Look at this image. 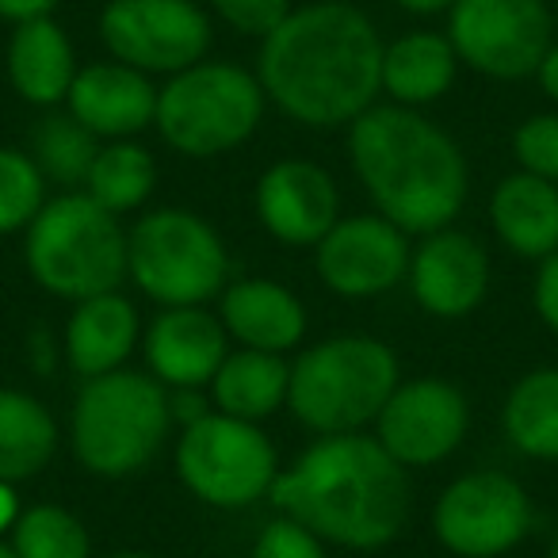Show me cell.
Listing matches in <instances>:
<instances>
[{
    "label": "cell",
    "instance_id": "cell-1",
    "mask_svg": "<svg viewBox=\"0 0 558 558\" xmlns=\"http://www.w3.org/2000/svg\"><path fill=\"white\" fill-rule=\"evenodd\" d=\"M383 47L356 4H306L260 39L256 81L288 119L314 131L349 126L383 93Z\"/></svg>",
    "mask_w": 558,
    "mask_h": 558
},
{
    "label": "cell",
    "instance_id": "cell-2",
    "mask_svg": "<svg viewBox=\"0 0 558 558\" xmlns=\"http://www.w3.org/2000/svg\"><path fill=\"white\" fill-rule=\"evenodd\" d=\"M268 501L322 543L379 550L410 520V471L375 436H318L288 471H279Z\"/></svg>",
    "mask_w": 558,
    "mask_h": 558
},
{
    "label": "cell",
    "instance_id": "cell-3",
    "mask_svg": "<svg viewBox=\"0 0 558 558\" xmlns=\"http://www.w3.org/2000/svg\"><path fill=\"white\" fill-rule=\"evenodd\" d=\"M349 157L375 215L402 233H433L466 203V157L444 126L402 104H375L349 123Z\"/></svg>",
    "mask_w": 558,
    "mask_h": 558
},
{
    "label": "cell",
    "instance_id": "cell-4",
    "mask_svg": "<svg viewBox=\"0 0 558 558\" xmlns=\"http://www.w3.org/2000/svg\"><path fill=\"white\" fill-rule=\"evenodd\" d=\"M172 428L165 387L146 372H119L85 379L70 417L77 463L100 478H126L154 463Z\"/></svg>",
    "mask_w": 558,
    "mask_h": 558
},
{
    "label": "cell",
    "instance_id": "cell-5",
    "mask_svg": "<svg viewBox=\"0 0 558 558\" xmlns=\"http://www.w3.org/2000/svg\"><path fill=\"white\" fill-rule=\"evenodd\" d=\"M402 383L398 356L387 341L367 333H341L318 341L291 364L288 405L311 433H360L379 417Z\"/></svg>",
    "mask_w": 558,
    "mask_h": 558
},
{
    "label": "cell",
    "instance_id": "cell-6",
    "mask_svg": "<svg viewBox=\"0 0 558 558\" xmlns=\"http://www.w3.org/2000/svg\"><path fill=\"white\" fill-rule=\"evenodd\" d=\"M24 256L43 291L85 303L126 279V230L93 195L65 192L32 218Z\"/></svg>",
    "mask_w": 558,
    "mask_h": 558
},
{
    "label": "cell",
    "instance_id": "cell-7",
    "mask_svg": "<svg viewBox=\"0 0 558 558\" xmlns=\"http://www.w3.org/2000/svg\"><path fill=\"white\" fill-rule=\"evenodd\" d=\"M264 96L256 73L233 62H195L157 88V131L165 146L184 157H218L253 138L264 116Z\"/></svg>",
    "mask_w": 558,
    "mask_h": 558
},
{
    "label": "cell",
    "instance_id": "cell-8",
    "mask_svg": "<svg viewBox=\"0 0 558 558\" xmlns=\"http://www.w3.org/2000/svg\"><path fill=\"white\" fill-rule=\"evenodd\" d=\"M126 276L161 306H203L230 283L226 241L203 215L161 207L126 233Z\"/></svg>",
    "mask_w": 558,
    "mask_h": 558
},
{
    "label": "cell",
    "instance_id": "cell-9",
    "mask_svg": "<svg viewBox=\"0 0 558 558\" xmlns=\"http://www.w3.org/2000/svg\"><path fill=\"white\" fill-rule=\"evenodd\" d=\"M177 474L203 505L245 509L271 494L279 478L276 444L256 421L230 413H203L177 440Z\"/></svg>",
    "mask_w": 558,
    "mask_h": 558
},
{
    "label": "cell",
    "instance_id": "cell-10",
    "mask_svg": "<svg viewBox=\"0 0 558 558\" xmlns=\"http://www.w3.org/2000/svg\"><path fill=\"white\" fill-rule=\"evenodd\" d=\"M459 62L494 81L535 77L555 43L547 0H456L448 32Z\"/></svg>",
    "mask_w": 558,
    "mask_h": 558
},
{
    "label": "cell",
    "instance_id": "cell-11",
    "mask_svg": "<svg viewBox=\"0 0 558 558\" xmlns=\"http://www.w3.org/2000/svg\"><path fill=\"white\" fill-rule=\"evenodd\" d=\"M100 35L111 58L146 77H177L210 50V16L195 0H108Z\"/></svg>",
    "mask_w": 558,
    "mask_h": 558
},
{
    "label": "cell",
    "instance_id": "cell-12",
    "mask_svg": "<svg viewBox=\"0 0 558 558\" xmlns=\"http://www.w3.org/2000/svg\"><path fill=\"white\" fill-rule=\"evenodd\" d=\"M436 539L459 558H501L532 527V501L505 471H471L440 494Z\"/></svg>",
    "mask_w": 558,
    "mask_h": 558
},
{
    "label": "cell",
    "instance_id": "cell-13",
    "mask_svg": "<svg viewBox=\"0 0 558 558\" xmlns=\"http://www.w3.org/2000/svg\"><path fill=\"white\" fill-rule=\"evenodd\" d=\"M471 428V405L466 395L448 379H410L398 383L395 395L375 417V440L405 466L444 463Z\"/></svg>",
    "mask_w": 558,
    "mask_h": 558
},
{
    "label": "cell",
    "instance_id": "cell-14",
    "mask_svg": "<svg viewBox=\"0 0 558 558\" xmlns=\"http://www.w3.org/2000/svg\"><path fill=\"white\" fill-rule=\"evenodd\" d=\"M410 241L383 215L337 218V226L314 245L318 276L341 299H375L398 288L410 268Z\"/></svg>",
    "mask_w": 558,
    "mask_h": 558
},
{
    "label": "cell",
    "instance_id": "cell-15",
    "mask_svg": "<svg viewBox=\"0 0 558 558\" xmlns=\"http://www.w3.org/2000/svg\"><path fill=\"white\" fill-rule=\"evenodd\" d=\"M410 291L433 318L456 322L474 314L489 295V256L478 238L444 226L421 238L410 253Z\"/></svg>",
    "mask_w": 558,
    "mask_h": 558
},
{
    "label": "cell",
    "instance_id": "cell-16",
    "mask_svg": "<svg viewBox=\"0 0 558 558\" xmlns=\"http://www.w3.org/2000/svg\"><path fill=\"white\" fill-rule=\"evenodd\" d=\"M256 218L283 245L314 248L341 218L337 180L303 157L268 165L256 180Z\"/></svg>",
    "mask_w": 558,
    "mask_h": 558
},
{
    "label": "cell",
    "instance_id": "cell-17",
    "mask_svg": "<svg viewBox=\"0 0 558 558\" xmlns=\"http://www.w3.org/2000/svg\"><path fill=\"white\" fill-rule=\"evenodd\" d=\"M146 364L161 387L172 390H199L210 387L222 360L230 356V337H226L218 314L203 306H165L149 322L146 337Z\"/></svg>",
    "mask_w": 558,
    "mask_h": 558
},
{
    "label": "cell",
    "instance_id": "cell-18",
    "mask_svg": "<svg viewBox=\"0 0 558 558\" xmlns=\"http://www.w3.org/2000/svg\"><path fill=\"white\" fill-rule=\"evenodd\" d=\"M65 104H70V116L104 142L134 138L157 119L154 81L116 58L77 70Z\"/></svg>",
    "mask_w": 558,
    "mask_h": 558
},
{
    "label": "cell",
    "instance_id": "cell-19",
    "mask_svg": "<svg viewBox=\"0 0 558 558\" xmlns=\"http://www.w3.org/2000/svg\"><path fill=\"white\" fill-rule=\"evenodd\" d=\"M218 322L241 349L276 352V356L299 349V341L306 337V311L295 291L260 276L226 283V291L218 295Z\"/></svg>",
    "mask_w": 558,
    "mask_h": 558
},
{
    "label": "cell",
    "instance_id": "cell-20",
    "mask_svg": "<svg viewBox=\"0 0 558 558\" xmlns=\"http://www.w3.org/2000/svg\"><path fill=\"white\" fill-rule=\"evenodd\" d=\"M138 329V311L131 299H123L119 291L108 295H93L85 303H77V311L70 314L65 326V360L81 379H96L126 367L134 344L142 341Z\"/></svg>",
    "mask_w": 558,
    "mask_h": 558
},
{
    "label": "cell",
    "instance_id": "cell-21",
    "mask_svg": "<svg viewBox=\"0 0 558 558\" xmlns=\"http://www.w3.org/2000/svg\"><path fill=\"white\" fill-rule=\"evenodd\" d=\"M494 233L509 253L524 260H547L558 253V184L532 172H512L489 199Z\"/></svg>",
    "mask_w": 558,
    "mask_h": 558
},
{
    "label": "cell",
    "instance_id": "cell-22",
    "mask_svg": "<svg viewBox=\"0 0 558 558\" xmlns=\"http://www.w3.org/2000/svg\"><path fill=\"white\" fill-rule=\"evenodd\" d=\"M73 77H77L73 43L54 24V16L16 24V35L9 43V81L20 100L35 104V108L65 104Z\"/></svg>",
    "mask_w": 558,
    "mask_h": 558
},
{
    "label": "cell",
    "instance_id": "cell-23",
    "mask_svg": "<svg viewBox=\"0 0 558 558\" xmlns=\"http://www.w3.org/2000/svg\"><path fill=\"white\" fill-rule=\"evenodd\" d=\"M459 54L448 35L410 32L383 47V93L402 108H428L456 85Z\"/></svg>",
    "mask_w": 558,
    "mask_h": 558
},
{
    "label": "cell",
    "instance_id": "cell-24",
    "mask_svg": "<svg viewBox=\"0 0 558 558\" xmlns=\"http://www.w3.org/2000/svg\"><path fill=\"white\" fill-rule=\"evenodd\" d=\"M291 364L276 352L238 349L222 360V367L210 379V402L218 413H230L241 421H264L288 405Z\"/></svg>",
    "mask_w": 558,
    "mask_h": 558
},
{
    "label": "cell",
    "instance_id": "cell-25",
    "mask_svg": "<svg viewBox=\"0 0 558 558\" xmlns=\"http://www.w3.org/2000/svg\"><path fill=\"white\" fill-rule=\"evenodd\" d=\"M58 451V421L27 390L0 387V482H27Z\"/></svg>",
    "mask_w": 558,
    "mask_h": 558
},
{
    "label": "cell",
    "instance_id": "cell-26",
    "mask_svg": "<svg viewBox=\"0 0 558 558\" xmlns=\"http://www.w3.org/2000/svg\"><path fill=\"white\" fill-rule=\"evenodd\" d=\"M501 428L520 456L558 463V367H535L509 390Z\"/></svg>",
    "mask_w": 558,
    "mask_h": 558
},
{
    "label": "cell",
    "instance_id": "cell-27",
    "mask_svg": "<svg viewBox=\"0 0 558 558\" xmlns=\"http://www.w3.org/2000/svg\"><path fill=\"white\" fill-rule=\"evenodd\" d=\"M154 184H157L154 154L146 146H138L134 138H123L100 146L93 169H88L85 195H93L111 215H126V210H138L149 199Z\"/></svg>",
    "mask_w": 558,
    "mask_h": 558
},
{
    "label": "cell",
    "instance_id": "cell-28",
    "mask_svg": "<svg viewBox=\"0 0 558 558\" xmlns=\"http://www.w3.org/2000/svg\"><path fill=\"white\" fill-rule=\"evenodd\" d=\"M32 161L39 165L43 180H54L65 187H85L88 169L100 154V138L88 134L73 116H47L32 131Z\"/></svg>",
    "mask_w": 558,
    "mask_h": 558
},
{
    "label": "cell",
    "instance_id": "cell-29",
    "mask_svg": "<svg viewBox=\"0 0 558 558\" xmlns=\"http://www.w3.org/2000/svg\"><path fill=\"white\" fill-rule=\"evenodd\" d=\"M9 535L20 558H93V535L85 520L62 505L20 509Z\"/></svg>",
    "mask_w": 558,
    "mask_h": 558
},
{
    "label": "cell",
    "instance_id": "cell-30",
    "mask_svg": "<svg viewBox=\"0 0 558 558\" xmlns=\"http://www.w3.org/2000/svg\"><path fill=\"white\" fill-rule=\"evenodd\" d=\"M47 203V180L27 149L0 146V238L27 230Z\"/></svg>",
    "mask_w": 558,
    "mask_h": 558
},
{
    "label": "cell",
    "instance_id": "cell-31",
    "mask_svg": "<svg viewBox=\"0 0 558 558\" xmlns=\"http://www.w3.org/2000/svg\"><path fill=\"white\" fill-rule=\"evenodd\" d=\"M512 157L520 172L558 184V111L532 116L512 131Z\"/></svg>",
    "mask_w": 558,
    "mask_h": 558
},
{
    "label": "cell",
    "instance_id": "cell-32",
    "mask_svg": "<svg viewBox=\"0 0 558 558\" xmlns=\"http://www.w3.org/2000/svg\"><path fill=\"white\" fill-rule=\"evenodd\" d=\"M248 558H329V555H326V543H322L311 527L279 517L260 527Z\"/></svg>",
    "mask_w": 558,
    "mask_h": 558
},
{
    "label": "cell",
    "instance_id": "cell-33",
    "mask_svg": "<svg viewBox=\"0 0 558 558\" xmlns=\"http://www.w3.org/2000/svg\"><path fill=\"white\" fill-rule=\"evenodd\" d=\"M210 9L218 12L222 24H230L241 35H256L264 39L276 32L291 12V0H210Z\"/></svg>",
    "mask_w": 558,
    "mask_h": 558
},
{
    "label": "cell",
    "instance_id": "cell-34",
    "mask_svg": "<svg viewBox=\"0 0 558 558\" xmlns=\"http://www.w3.org/2000/svg\"><path fill=\"white\" fill-rule=\"evenodd\" d=\"M532 303L539 322L558 333V253H550L547 260H539V271H535V291H532Z\"/></svg>",
    "mask_w": 558,
    "mask_h": 558
},
{
    "label": "cell",
    "instance_id": "cell-35",
    "mask_svg": "<svg viewBox=\"0 0 558 558\" xmlns=\"http://www.w3.org/2000/svg\"><path fill=\"white\" fill-rule=\"evenodd\" d=\"M58 9V0H0V20L12 24H27V20H43Z\"/></svg>",
    "mask_w": 558,
    "mask_h": 558
},
{
    "label": "cell",
    "instance_id": "cell-36",
    "mask_svg": "<svg viewBox=\"0 0 558 558\" xmlns=\"http://www.w3.org/2000/svg\"><path fill=\"white\" fill-rule=\"evenodd\" d=\"M535 77H539V88L550 96V100L558 104V43H550V50L543 54L539 70H535Z\"/></svg>",
    "mask_w": 558,
    "mask_h": 558
},
{
    "label": "cell",
    "instance_id": "cell-37",
    "mask_svg": "<svg viewBox=\"0 0 558 558\" xmlns=\"http://www.w3.org/2000/svg\"><path fill=\"white\" fill-rule=\"evenodd\" d=\"M16 517H20V497H16V489H12L9 482H0V535L12 532Z\"/></svg>",
    "mask_w": 558,
    "mask_h": 558
},
{
    "label": "cell",
    "instance_id": "cell-38",
    "mask_svg": "<svg viewBox=\"0 0 558 558\" xmlns=\"http://www.w3.org/2000/svg\"><path fill=\"white\" fill-rule=\"evenodd\" d=\"M398 9L413 12V16H440V12H448L456 0H395Z\"/></svg>",
    "mask_w": 558,
    "mask_h": 558
},
{
    "label": "cell",
    "instance_id": "cell-39",
    "mask_svg": "<svg viewBox=\"0 0 558 558\" xmlns=\"http://www.w3.org/2000/svg\"><path fill=\"white\" fill-rule=\"evenodd\" d=\"M100 558H157V555H146V550H116V555H100Z\"/></svg>",
    "mask_w": 558,
    "mask_h": 558
},
{
    "label": "cell",
    "instance_id": "cell-40",
    "mask_svg": "<svg viewBox=\"0 0 558 558\" xmlns=\"http://www.w3.org/2000/svg\"><path fill=\"white\" fill-rule=\"evenodd\" d=\"M0 558H20V555H16V547H12V543L0 539Z\"/></svg>",
    "mask_w": 558,
    "mask_h": 558
},
{
    "label": "cell",
    "instance_id": "cell-41",
    "mask_svg": "<svg viewBox=\"0 0 558 558\" xmlns=\"http://www.w3.org/2000/svg\"><path fill=\"white\" fill-rule=\"evenodd\" d=\"M547 558H558V535H555V543H550V550H547Z\"/></svg>",
    "mask_w": 558,
    "mask_h": 558
},
{
    "label": "cell",
    "instance_id": "cell-42",
    "mask_svg": "<svg viewBox=\"0 0 558 558\" xmlns=\"http://www.w3.org/2000/svg\"><path fill=\"white\" fill-rule=\"evenodd\" d=\"M326 4H356V0H326Z\"/></svg>",
    "mask_w": 558,
    "mask_h": 558
}]
</instances>
